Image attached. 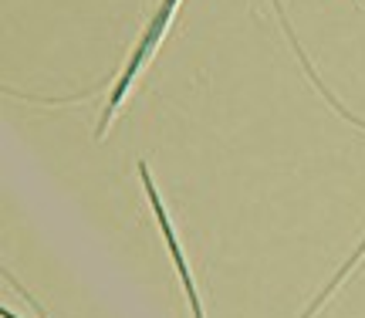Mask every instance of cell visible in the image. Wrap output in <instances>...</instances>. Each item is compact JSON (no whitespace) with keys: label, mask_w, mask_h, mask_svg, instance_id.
Segmentation results:
<instances>
[{"label":"cell","mask_w":365,"mask_h":318,"mask_svg":"<svg viewBox=\"0 0 365 318\" xmlns=\"http://www.w3.org/2000/svg\"><path fill=\"white\" fill-rule=\"evenodd\" d=\"M176 7H180V0H163V4H159V11L153 14V21L145 24L143 38H139V44H135V51L129 54V61H125V68H122L115 88H112V95H108V106H105L102 119H98V133H95L98 139H105V133H108V122L115 119V112H118V106H122V98L129 95L132 81L139 78V71H143V68L149 65V58L156 54L159 41L166 38V31H170V24H173V14H176Z\"/></svg>","instance_id":"6da1fadb"},{"label":"cell","mask_w":365,"mask_h":318,"mask_svg":"<svg viewBox=\"0 0 365 318\" xmlns=\"http://www.w3.org/2000/svg\"><path fill=\"white\" fill-rule=\"evenodd\" d=\"M139 180H143L145 197H149V203H153V213H156L159 234H163V240H166V247H170V254H173V265H176V275H180L182 288H186V302H190V308H193V318H207V315H203V305H200V292H196L193 271H190V265H186V254H182L180 240H176V230H173L170 213H166V203H163V197H159L156 183H153V173H149V166H145L143 159H139Z\"/></svg>","instance_id":"7a4b0ae2"},{"label":"cell","mask_w":365,"mask_h":318,"mask_svg":"<svg viewBox=\"0 0 365 318\" xmlns=\"http://www.w3.org/2000/svg\"><path fill=\"white\" fill-rule=\"evenodd\" d=\"M362 257H365V237H362V244H359V247L352 251V257H349V261H345V265L339 267V275H335V278H331V281L325 284V288H322V294H318V298H314L312 305H308V312H304L301 318H314V315H318V308H322V305L328 302V298H331V294L339 292V284H341L345 278H349V275H352L355 267H359V261H362Z\"/></svg>","instance_id":"3957f363"}]
</instances>
